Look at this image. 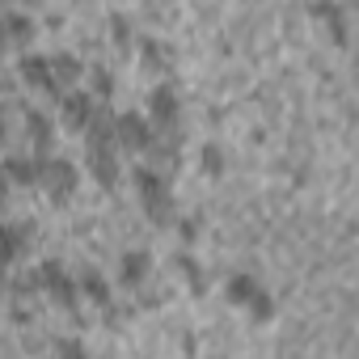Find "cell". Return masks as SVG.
I'll use <instances>...</instances> for the list:
<instances>
[{"label": "cell", "instance_id": "obj_1", "mask_svg": "<svg viewBox=\"0 0 359 359\" xmlns=\"http://www.w3.org/2000/svg\"><path fill=\"white\" fill-rule=\"evenodd\" d=\"M135 187H140V203H144L148 220L169 224V220H173V195H169V182H165V177L152 173L148 165H140V169H135Z\"/></svg>", "mask_w": 359, "mask_h": 359}, {"label": "cell", "instance_id": "obj_2", "mask_svg": "<svg viewBox=\"0 0 359 359\" xmlns=\"http://www.w3.org/2000/svg\"><path fill=\"white\" fill-rule=\"evenodd\" d=\"M229 300L241 304V309H250L254 321H266L271 317V296H266V287L254 275H233L229 279Z\"/></svg>", "mask_w": 359, "mask_h": 359}, {"label": "cell", "instance_id": "obj_3", "mask_svg": "<svg viewBox=\"0 0 359 359\" xmlns=\"http://www.w3.org/2000/svg\"><path fill=\"white\" fill-rule=\"evenodd\" d=\"M39 182L47 187V195L55 199V203H64V199H72V191H76V182H81V177H76V165L72 161H43L39 165Z\"/></svg>", "mask_w": 359, "mask_h": 359}, {"label": "cell", "instance_id": "obj_4", "mask_svg": "<svg viewBox=\"0 0 359 359\" xmlns=\"http://www.w3.org/2000/svg\"><path fill=\"white\" fill-rule=\"evenodd\" d=\"M34 283L55 300V304H64V309H76V287H72V279H68V271L64 266H55V262H43L39 271H34Z\"/></svg>", "mask_w": 359, "mask_h": 359}, {"label": "cell", "instance_id": "obj_5", "mask_svg": "<svg viewBox=\"0 0 359 359\" xmlns=\"http://www.w3.org/2000/svg\"><path fill=\"white\" fill-rule=\"evenodd\" d=\"M114 144L118 148H131V152H144L148 144H152V123L144 118V114H118L114 118Z\"/></svg>", "mask_w": 359, "mask_h": 359}, {"label": "cell", "instance_id": "obj_6", "mask_svg": "<svg viewBox=\"0 0 359 359\" xmlns=\"http://www.w3.org/2000/svg\"><path fill=\"white\" fill-rule=\"evenodd\" d=\"M114 140H89V169L102 187H114L118 182V156H114Z\"/></svg>", "mask_w": 359, "mask_h": 359}, {"label": "cell", "instance_id": "obj_7", "mask_svg": "<svg viewBox=\"0 0 359 359\" xmlns=\"http://www.w3.org/2000/svg\"><path fill=\"white\" fill-rule=\"evenodd\" d=\"M148 114H152V127H156V131H169V135H173V127H177V97H173L169 85L152 89V97H148Z\"/></svg>", "mask_w": 359, "mask_h": 359}, {"label": "cell", "instance_id": "obj_8", "mask_svg": "<svg viewBox=\"0 0 359 359\" xmlns=\"http://www.w3.org/2000/svg\"><path fill=\"white\" fill-rule=\"evenodd\" d=\"M22 81L30 85V89H39V93H60L55 89V76H51V60L47 55H22Z\"/></svg>", "mask_w": 359, "mask_h": 359}, {"label": "cell", "instance_id": "obj_9", "mask_svg": "<svg viewBox=\"0 0 359 359\" xmlns=\"http://www.w3.org/2000/svg\"><path fill=\"white\" fill-rule=\"evenodd\" d=\"M313 18H317V22H325V30L334 34V43H338V47H346V13L334 5V0H313Z\"/></svg>", "mask_w": 359, "mask_h": 359}, {"label": "cell", "instance_id": "obj_10", "mask_svg": "<svg viewBox=\"0 0 359 359\" xmlns=\"http://www.w3.org/2000/svg\"><path fill=\"white\" fill-rule=\"evenodd\" d=\"M60 114H64V127H68V131H85V127H89V114H93L89 93H68Z\"/></svg>", "mask_w": 359, "mask_h": 359}, {"label": "cell", "instance_id": "obj_11", "mask_svg": "<svg viewBox=\"0 0 359 359\" xmlns=\"http://www.w3.org/2000/svg\"><path fill=\"white\" fill-rule=\"evenodd\" d=\"M144 275H148V254H144V250H131V254H123L118 279H123L127 287H140V283H144Z\"/></svg>", "mask_w": 359, "mask_h": 359}, {"label": "cell", "instance_id": "obj_12", "mask_svg": "<svg viewBox=\"0 0 359 359\" xmlns=\"http://www.w3.org/2000/svg\"><path fill=\"white\" fill-rule=\"evenodd\" d=\"M81 72H85V68H81L72 55H55V60H51V76H55V89H60V93L72 89V85L81 81Z\"/></svg>", "mask_w": 359, "mask_h": 359}, {"label": "cell", "instance_id": "obj_13", "mask_svg": "<svg viewBox=\"0 0 359 359\" xmlns=\"http://www.w3.org/2000/svg\"><path fill=\"white\" fill-rule=\"evenodd\" d=\"M5 173H9V182H22V187H30V182H39V161L9 156V161H5Z\"/></svg>", "mask_w": 359, "mask_h": 359}, {"label": "cell", "instance_id": "obj_14", "mask_svg": "<svg viewBox=\"0 0 359 359\" xmlns=\"http://www.w3.org/2000/svg\"><path fill=\"white\" fill-rule=\"evenodd\" d=\"M22 241H26V233H18L13 224H0V266H9V262L18 258Z\"/></svg>", "mask_w": 359, "mask_h": 359}, {"label": "cell", "instance_id": "obj_15", "mask_svg": "<svg viewBox=\"0 0 359 359\" xmlns=\"http://www.w3.org/2000/svg\"><path fill=\"white\" fill-rule=\"evenodd\" d=\"M26 131H30V140H34V148H39V152H47V148H51V123H47L39 110H30V114H26Z\"/></svg>", "mask_w": 359, "mask_h": 359}, {"label": "cell", "instance_id": "obj_16", "mask_svg": "<svg viewBox=\"0 0 359 359\" xmlns=\"http://www.w3.org/2000/svg\"><path fill=\"white\" fill-rule=\"evenodd\" d=\"M81 292L93 300V304H102V309H110V292H106V279L97 275V271H85L81 275Z\"/></svg>", "mask_w": 359, "mask_h": 359}, {"label": "cell", "instance_id": "obj_17", "mask_svg": "<svg viewBox=\"0 0 359 359\" xmlns=\"http://www.w3.org/2000/svg\"><path fill=\"white\" fill-rule=\"evenodd\" d=\"M0 26H5V39H13V43H30V39H34V26H30L26 13H9Z\"/></svg>", "mask_w": 359, "mask_h": 359}, {"label": "cell", "instance_id": "obj_18", "mask_svg": "<svg viewBox=\"0 0 359 359\" xmlns=\"http://www.w3.org/2000/svg\"><path fill=\"white\" fill-rule=\"evenodd\" d=\"M140 51H144V68H165V64H169V47L156 43V39H144Z\"/></svg>", "mask_w": 359, "mask_h": 359}, {"label": "cell", "instance_id": "obj_19", "mask_svg": "<svg viewBox=\"0 0 359 359\" xmlns=\"http://www.w3.org/2000/svg\"><path fill=\"white\" fill-rule=\"evenodd\" d=\"M177 271H182V279L191 283V292H195V296H203V271H199V262H195V258H177Z\"/></svg>", "mask_w": 359, "mask_h": 359}, {"label": "cell", "instance_id": "obj_20", "mask_svg": "<svg viewBox=\"0 0 359 359\" xmlns=\"http://www.w3.org/2000/svg\"><path fill=\"white\" fill-rule=\"evenodd\" d=\"M203 173H208V177H220V173H224V152H220L216 144L203 148Z\"/></svg>", "mask_w": 359, "mask_h": 359}, {"label": "cell", "instance_id": "obj_21", "mask_svg": "<svg viewBox=\"0 0 359 359\" xmlns=\"http://www.w3.org/2000/svg\"><path fill=\"white\" fill-rule=\"evenodd\" d=\"M89 81H93V93H97V97H110V93H114V76H110L106 68H93Z\"/></svg>", "mask_w": 359, "mask_h": 359}, {"label": "cell", "instance_id": "obj_22", "mask_svg": "<svg viewBox=\"0 0 359 359\" xmlns=\"http://www.w3.org/2000/svg\"><path fill=\"white\" fill-rule=\"evenodd\" d=\"M110 39H114L118 47L131 43V26H127V18H110Z\"/></svg>", "mask_w": 359, "mask_h": 359}, {"label": "cell", "instance_id": "obj_23", "mask_svg": "<svg viewBox=\"0 0 359 359\" xmlns=\"http://www.w3.org/2000/svg\"><path fill=\"white\" fill-rule=\"evenodd\" d=\"M182 237L195 241V237H199V220H187V224H182Z\"/></svg>", "mask_w": 359, "mask_h": 359}, {"label": "cell", "instance_id": "obj_24", "mask_svg": "<svg viewBox=\"0 0 359 359\" xmlns=\"http://www.w3.org/2000/svg\"><path fill=\"white\" fill-rule=\"evenodd\" d=\"M5 195H9V173L0 169V199H5Z\"/></svg>", "mask_w": 359, "mask_h": 359}, {"label": "cell", "instance_id": "obj_25", "mask_svg": "<svg viewBox=\"0 0 359 359\" xmlns=\"http://www.w3.org/2000/svg\"><path fill=\"white\" fill-rule=\"evenodd\" d=\"M0 271H5V266H0ZM0 287H5V275H0Z\"/></svg>", "mask_w": 359, "mask_h": 359}, {"label": "cell", "instance_id": "obj_26", "mask_svg": "<svg viewBox=\"0 0 359 359\" xmlns=\"http://www.w3.org/2000/svg\"><path fill=\"white\" fill-rule=\"evenodd\" d=\"M0 43H5V26H0Z\"/></svg>", "mask_w": 359, "mask_h": 359}]
</instances>
